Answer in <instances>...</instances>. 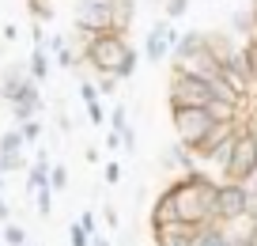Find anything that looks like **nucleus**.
<instances>
[{"instance_id":"nucleus-8","label":"nucleus","mask_w":257,"mask_h":246,"mask_svg":"<svg viewBox=\"0 0 257 246\" xmlns=\"http://www.w3.org/2000/svg\"><path fill=\"white\" fill-rule=\"evenodd\" d=\"M27 84H31V72H27V61H16V64H8L4 68V76H0V99L4 103H19L23 99V91H27Z\"/></svg>"},{"instance_id":"nucleus-28","label":"nucleus","mask_w":257,"mask_h":246,"mask_svg":"<svg viewBox=\"0 0 257 246\" xmlns=\"http://www.w3.org/2000/svg\"><path fill=\"white\" fill-rule=\"evenodd\" d=\"M98 95H117V76H98Z\"/></svg>"},{"instance_id":"nucleus-18","label":"nucleus","mask_w":257,"mask_h":246,"mask_svg":"<svg viewBox=\"0 0 257 246\" xmlns=\"http://www.w3.org/2000/svg\"><path fill=\"white\" fill-rule=\"evenodd\" d=\"M137 64H140V53H137V46H133V49L125 53V61H121V68H117V79H133Z\"/></svg>"},{"instance_id":"nucleus-16","label":"nucleus","mask_w":257,"mask_h":246,"mask_svg":"<svg viewBox=\"0 0 257 246\" xmlns=\"http://www.w3.org/2000/svg\"><path fill=\"white\" fill-rule=\"evenodd\" d=\"M0 238L8 246H27V231L19 227V223H4V227H0Z\"/></svg>"},{"instance_id":"nucleus-4","label":"nucleus","mask_w":257,"mask_h":246,"mask_svg":"<svg viewBox=\"0 0 257 246\" xmlns=\"http://www.w3.org/2000/svg\"><path fill=\"white\" fill-rule=\"evenodd\" d=\"M113 4L117 0H76V27L113 34Z\"/></svg>"},{"instance_id":"nucleus-35","label":"nucleus","mask_w":257,"mask_h":246,"mask_svg":"<svg viewBox=\"0 0 257 246\" xmlns=\"http://www.w3.org/2000/svg\"><path fill=\"white\" fill-rule=\"evenodd\" d=\"M0 197H4V175H0Z\"/></svg>"},{"instance_id":"nucleus-11","label":"nucleus","mask_w":257,"mask_h":246,"mask_svg":"<svg viewBox=\"0 0 257 246\" xmlns=\"http://www.w3.org/2000/svg\"><path fill=\"white\" fill-rule=\"evenodd\" d=\"M133 16H137V0H117V4H113V34L128 38V27H133Z\"/></svg>"},{"instance_id":"nucleus-33","label":"nucleus","mask_w":257,"mask_h":246,"mask_svg":"<svg viewBox=\"0 0 257 246\" xmlns=\"http://www.w3.org/2000/svg\"><path fill=\"white\" fill-rule=\"evenodd\" d=\"M83 159H87V163H98V148H95V144H87V151H83Z\"/></svg>"},{"instance_id":"nucleus-13","label":"nucleus","mask_w":257,"mask_h":246,"mask_svg":"<svg viewBox=\"0 0 257 246\" xmlns=\"http://www.w3.org/2000/svg\"><path fill=\"white\" fill-rule=\"evenodd\" d=\"M110 133H117V136L128 133V106L125 103H113V110H110Z\"/></svg>"},{"instance_id":"nucleus-30","label":"nucleus","mask_w":257,"mask_h":246,"mask_svg":"<svg viewBox=\"0 0 257 246\" xmlns=\"http://www.w3.org/2000/svg\"><path fill=\"white\" fill-rule=\"evenodd\" d=\"M4 223H12V208H8V201L0 197V227H4Z\"/></svg>"},{"instance_id":"nucleus-20","label":"nucleus","mask_w":257,"mask_h":246,"mask_svg":"<svg viewBox=\"0 0 257 246\" xmlns=\"http://www.w3.org/2000/svg\"><path fill=\"white\" fill-rule=\"evenodd\" d=\"M64 186H68V167H64V163H57V167L49 171V190H53V193H61Z\"/></svg>"},{"instance_id":"nucleus-34","label":"nucleus","mask_w":257,"mask_h":246,"mask_svg":"<svg viewBox=\"0 0 257 246\" xmlns=\"http://www.w3.org/2000/svg\"><path fill=\"white\" fill-rule=\"evenodd\" d=\"M91 246H113V242H110V238H102V235H95V238H91Z\"/></svg>"},{"instance_id":"nucleus-12","label":"nucleus","mask_w":257,"mask_h":246,"mask_svg":"<svg viewBox=\"0 0 257 246\" xmlns=\"http://www.w3.org/2000/svg\"><path fill=\"white\" fill-rule=\"evenodd\" d=\"M49 68H53V61H49L46 49H31V57H27V72H31L34 84H46V79H49Z\"/></svg>"},{"instance_id":"nucleus-10","label":"nucleus","mask_w":257,"mask_h":246,"mask_svg":"<svg viewBox=\"0 0 257 246\" xmlns=\"http://www.w3.org/2000/svg\"><path fill=\"white\" fill-rule=\"evenodd\" d=\"M193 246H234V242L227 238L223 223H204V227H197V235H193Z\"/></svg>"},{"instance_id":"nucleus-17","label":"nucleus","mask_w":257,"mask_h":246,"mask_svg":"<svg viewBox=\"0 0 257 246\" xmlns=\"http://www.w3.org/2000/svg\"><path fill=\"white\" fill-rule=\"evenodd\" d=\"M185 12H189V0H167V4H163V19H167V23H178Z\"/></svg>"},{"instance_id":"nucleus-9","label":"nucleus","mask_w":257,"mask_h":246,"mask_svg":"<svg viewBox=\"0 0 257 246\" xmlns=\"http://www.w3.org/2000/svg\"><path fill=\"white\" fill-rule=\"evenodd\" d=\"M193 235H197L193 223H178V227L159 231V235H152V238H155V246H193Z\"/></svg>"},{"instance_id":"nucleus-39","label":"nucleus","mask_w":257,"mask_h":246,"mask_svg":"<svg viewBox=\"0 0 257 246\" xmlns=\"http://www.w3.org/2000/svg\"><path fill=\"white\" fill-rule=\"evenodd\" d=\"M27 246H31V242H27Z\"/></svg>"},{"instance_id":"nucleus-2","label":"nucleus","mask_w":257,"mask_h":246,"mask_svg":"<svg viewBox=\"0 0 257 246\" xmlns=\"http://www.w3.org/2000/svg\"><path fill=\"white\" fill-rule=\"evenodd\" d=\"M170 121H174V140L189 151H197L204 144V136L216 129L208 110H170Z\"/></svg>"},{"instance_id":"nucleus-1","label":"nucleus","mask_w":257,"mask_h":246,"mask_svg":"<svg viewBox=\"0 0 257 246\" xmlns=\"http://www.w3.org/2000/svg\"><path fill=\"white\" fill-rule=\"evenodd\" d=\"M208 103H212L208 79L170 72V84H167V106L170 110H208Z\"/></svg>"},{"instance_id":"nucleus-24","label":"nucleus","mask_w":257,"mask_h":246,"mask_svg":"<svg viewBox=\"0 0 257 246\" xmlns=\"http://www.w3.org/2000/svg\"><path fill=\"white\" fill-rule=\"evenodd\" d=\"M34 205H38V216H49L53 212V190H38L34 193Z\"/></svg>"},{"instance_id":"nucleus-7","label":"nucleus","mask_w":257,"mask_h":246,"mask_svg":"<svg viewBox=\"0 0 257 246\" xmlns=\"http://www.w3.org/2000/svg\"><path fill=\"white\" fill-rule=\"evenodd\" d=\"M178 223H182V216H178V205H174V197L163 190L159 197H155L152 212H148V227H152V235H159V231H170V227H178Z\"/></svg>"},{"instance_id":"nucleus-31","label":"nucleus","mask_w":257,"mask_h":246,"mask_svg":"<svg viewBox=\"0 0 257 246\" xmlns=\"http://www.w3.org/2000/svg\"><path fill=\"white\" fill-rule=\"evenodd\" d=\"M125 151H137V129L128 125V133H125Z\"/></svg>"},{"instance_id":"nucleus-25","label":"nucleus","mask_w":257,"mask_h":246,"mask_svg":"<svg viewBox=\"0 0 257 246\" xmlns=\"http://www.w3.org/2000/svg\"><path fill=\"white\" fill-rule=\"evenodd\" d=\"M87 121H91V125H110V114L102 110V103H91L87 106Z\"/></svg>"},{"instance_id":"nucleus-21","label":"nucleus","mask_w":257,"mask_h":246,"mask_svg":"<svg viewBox=\"0 0 257 246\" xmlns=\"http://www.w3.org/2000/svg\"><path fill=\"white\" fill-rule=\"evenodd\" d=\"M102 178H106V186H117L125 178V167H121L117 159H110V163H102Z\"/></svg>"},{"instance_id":"nucleus-22","label":"nucleus","mask_w":257,"mask_h":246,"mask_svg":"<svg viewBox=\"0 0 257 246\" xmlns=\"http://www.w3.org/2000/svg\"><path fill=\"white\" fill-rule=\"evenodd\" d=\"M80 99H83V106L98 103V79H80Z\"/></svg>"},{"instance_id":"nucleus-29","label":"nucleus","mask_w":257,"mask_h":246,"mask_svg":"<svg viewBox=\"0 0 257 246\" xmlns=\"http://www.w3.org/2000/svg\"><path fill=\"white\" fill-rule=\"evenodd\" d=\"M80 223L91 231V235H98V227H95V212H91V208H83V212H80Z\"/></svg>"},{"instance_id":"nucleus-36","label":"nucleus","mask_w":257,"mask_h":246,"mask_svg":"<svg viewBox=\"0 0 257 246\" xmlns=\"http://www.w3.org/2000/svg\"><path fill=\"white\" fill-rule=\"evenodd\" d=\"M249 12H253V19H257V0H253V8H249Z\"/></svg>"},{"instance_id":"nucleus-6","label":"nucleus","mask_w":257,"mask_h":246,"mask_svg":"<svg viewBox=\"0 0 257 246\" xmlns=\"http://www.w3.org/2000/svg\"><path fill=\"white\" fill-rule=\"evenodd\" d=\"M174 46H178V31H174V23L159 19V23H152V31H148L144 57H148V61H167V57H174Z\"/></svg>"},{"instance_id":"nucleus-19","label":"nucleus","mask_w":257,"mask_h":246,"mask_svg":"<svg viewBox=\"0 0 257 246\" xmlns=\"http://www.w3.org/2000/svg\"><path fill=\"white\" fill-rule=\"evenodd\" d=\"M91 238H95V235H91V231L83 227L80 220H76L72 227H68V242H72V246H91Z\"/></svg>"},{"instance_id":"nucleus-14","label":"nucleus","mask_w":257,"mask_h":246,"mask_svg":"<svg viewBox=\"0 0 257 246\" xmlns=\"http://www.w3.org/2000/svg\"><path fill=\"white\" fill-rule=\"evenodd\" d=\"M27 8H31L34 23H49V19L57 16V8H53V0H27Z\"/></svg>"},{"instance_id":"nucleus-23","label":"nucleus","mask_w":257,"mask_h":246,"mask_svg":"<svg viewBox=\"0 0 257 246\" xmlns=\"http://www.w3.org/2000/svg\"><path fill=\"white\" fill-rule=\"evenodd\" d=\"M57 64H61V68H72V72H76V68L83 64V57H80V53H72V49L64 46L61 53H57Z\"/></svg>"},{"instance_id":"nucleus-38","label":"nucleus","mask_w":257,"mask_h":246,"mask_svg":"<svg viewBox=\"0 0 257 246\" xmlns=\"http://www.w3.org/2000/svg\"><path fill=\"white\" fill-rule=\"evenodd\" d=\"M0 242H4V238H0Z\"/></svg>"},{"instance_id":"nucleus-27","label":"nucleus","mask_w":257,"mask_h":246,"mask_svg":"<svg viewBox=\"0 0 257 246\" xmlns=\"http://www.w3.org/2000/svg\"><path fill=\"white\" fill-rule=\"evenodd\" d=\"M102 223H106L110 231H117L121 216H117V205H113V201H106V205H102Z\"/></svg>"},{"instance_id":"nucleus-15","label":"nucleus","mask_w":257,"mask_h":246,"mask_svg":"<svg viewBox=\"0 0 257 246\" xmlns=\"http://www.w3.org/2000/svg\"><path fill=\"white\" fill-rule=\"evenodd\" d=\"M31 167L27 163V151H8V155H0V175H12V171H23Z\"/></svg>"},{"instance_id":"nucleus-3","label":"nucleus","mask_w":257,"mask_h":246,"mask_svg":"<svg viewBox=\"0 0 257 246\" xmlns=\"http://www.w3.org/2000/svg\"><path fill=\"white\" fill-rule=\"evenodd\" d=\"M128 49H133L128 38H121V34H102V42H98L83 61H87L98 76H117V68H121V61H125Z\"/></svg>"},{"instance_id":"nucleus-32","label":"nucleus","mask_w":257,"mask_h":246,"mask_svg":"<svg viewBox=\"0 0 257 246\" xmlns=\"http://www.w3.org/2000/svg\"><path fill=\"white\" fill-rule=\"evenodd\" d=\"M4 38L16 42V38H19V27H16V23H8V27H4Z\"/></svg>"},{"instance_id":"nucleus-26","label":"nucleus","mask_w":257,"mask_h":246,"mask_svg":"<svg viewBox=\"0 0 257 246\" xmlns=\"http://www.w3.org/2000/svg\"><path fill=\"white\" fill-rule=\"evenodd\" d=\"M16 129L23 133V140H27V144H34V140L42 136V121H38V118H34V121H27V125H16Z\"/></svg>"},{"instance_id":"nucleus-37","label":"nucleus","mask_w":257,"mask_h":246,"mask_svg":"<svg viewBox=\"0 0 257 246\" xmlns=\"http://www.w3.org/2000/svg\"><path fill=\"white\" fill-rule=\"evenodd\" d=\"M159 4H167V0H159Z\"/></svg>"},{"instance_id":"nucleus-5","label":"nucleus","mask_w":257,"mask_h":246,"mask_svg":"<svg viewBox=\"0 0 257 246\" xmlns=\"http://www.w3.org/2000/svg\"><path fill=\"white\" fill-rule=\"evenodd\" d=\"M249 208V186H238V182H219V201H216V220L219 223H231V220H242Z\"/></svg>"}]
</instances>
